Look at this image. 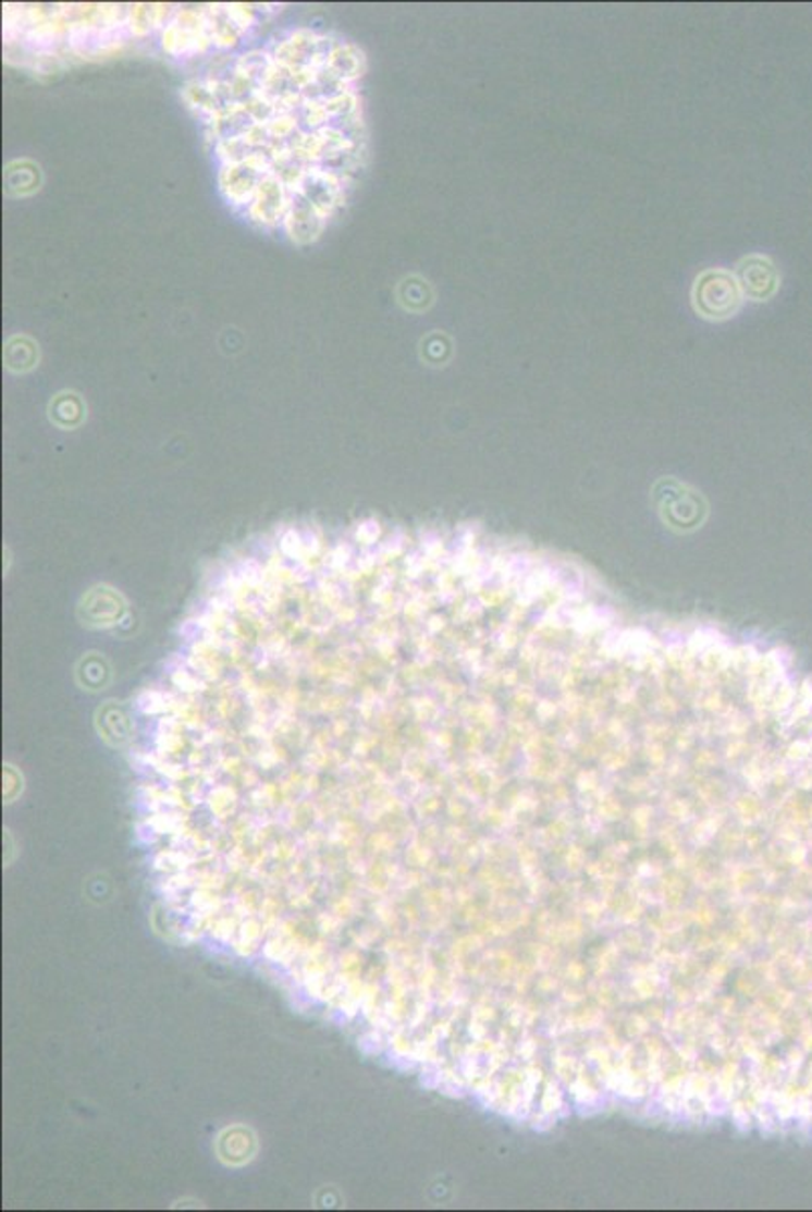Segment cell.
<instances>
[{
	"label": "cell",
	"instance_id": "ba28073f",
	"mask_svg": "<svg viewBox=\"0 0 812 1212\" xmlns=\"http://www.w3.org/2000/svg\"><path fill=\"white\" fill-rule=\"evenodd\" d=\"M362 63H365L362 53L352 45H337L328 59L330 71L346 84L362 75Z\"/></svg>",
	"mask_w": 812,
	"mask_h": 1212
},
{
	"label": "cell",
	"instance_id": "9c48e42d",
	"mask_svg": "<svg viewBox=\"0 0 812 1212\" xmlns=\"http://www.w3.org/2000/svg\"><path fill=\"white\" fill-rule=\"evenodd\" d=\"M167 13H169V7L136 4V7H132L127 25H130L134 35H146V33H150V28H155L164 19Z\"/></svg>",
	"mask_w": 812,
	"mask_h": 1212
},
{
	"label": "cell",
	"instance_id": "52a82bcc",
	"mask_svg": "<svg viewBox=\"0 0 812 1212\" xmlns=\"http://www.w3.org/2000/svg\"><path fill=\"white\" fill-rule=\"evenodd\" d=\"M738 285L742 295L752 299H766L776 290V271L768 259L764 257H748L738 266L736 271Z\"/></svg>",
	"mask_w": 812,
	"mask_h": 1212
},
{
	"label": "cell",
	"instance_id": "8992f818",
	"mask_svg": "<svg viewBox=\"0 0 812 1212\" xmlns=\"http://www.w3.org/2000/svg\"><path fill=\"white\" fill-rule=\"evenodd\" d=\"M285 229L297 243H308L322 233L325 217L309 203L306 196L290 191V209L283 219Z\"/></svg>",
	"mask_w": 812,
	"mask_h": 1212
},
{
	"label": "cell",
	"instance_id": "277c9868",
	"mask_svg": "<svg viewBox=\"0 0 812 1212\" xmlns=\"http://www.w3.org/2000/svg\"><path fill=\"white\" fill-rule=\"evenodd\" d=\"M287 209H290V188L275 174L269 172L259 184V191L249 205V215L253 221L275 224L285 219Z\"/></svg>",
	"mask_w": 812,
	"mask_h": 1212
},
{
	"label": "cell",
	"instance_id": "7a4b0ae2",
	"mask_svg": "<svg viewBox=\"0 0 812 1212\" xmlns=\"http://www.w3.org/2000/svg\"><path fill=\"white\" fill-rule=\"evenodd\" d=\"M269 172H271V160L263 154H255L251 158L235 164H224L221 172L224 195L229 196V200H233L235 205H247V203L251 205L253 198L259 191V184Z\"/></svg>",
	"mask_w": 812,
	"mask_h": 1212
},
{
	"label": "cell",
	"instance_id": "5b68a950",
	"mask_svg": "<svg viewBox=\"0 0 812 1212\" xmlns=\"http://www.w3.org/2000/svg\"><path fill=\"white\" fill-rule=\"evenodd\" d=\"M214 1148H217V1156L224 1166L238 1168L251 1162L259 1150V1142H257V1134L249 1126L233 1124L219 1134Z\"/></svg>",
	"mask_w": 812,
	"mask_h": 1212
},
{
	"label": "cell",
	"instance_id": "3957f363",
	"mask_svg": "<svg viewBox=\"0 0 812 1212\" xmlns=\"http://www.w3.org/2000/svg\"><path fill=\"white\" fill-rule=\"evenodd\" d=\"M290 191L306 196L325 219L342 203V182L322 168H309Z\"/></svg>",
	"mask_w": 812,
	"mask_h": 1212
},
{
	"label": "cell",
	"instance_id": "6da1fadb",
	"mask_svg": "<svg viewBox=\"0 0 812 1212\" xmlns=\"http://www.w3.org/2000/svg\"><path fill=\"white\" fill-rule=\"evenodd\" d=\"M693 302L701 316L712 320H724L738 311L742 304V290L736 276L715 269L705 271L693 287Z\"/></svg>",
	"mask_w": 812,
	"mask_h": 1212
}]
</instances>
